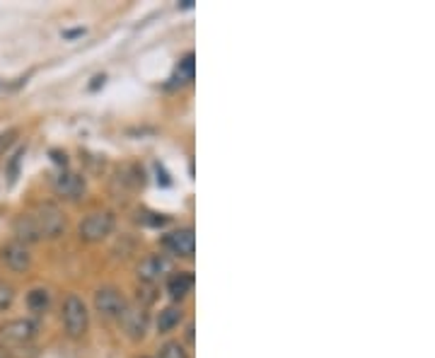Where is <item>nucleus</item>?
I'll return each instance as SVG.
<instances>
[{
	"instance_id": "obj_1",
	"label": "nucleus",
	"mask_w": 435,
	"mask_h": 358,
	"mask_svg": "<svg viewBox=\"0 0 435 358\" xmlns=\"http://www.w3.org/2000/svg\"><path fill=\"white\" fill-rule=\"evenodd\" d=\"M63 230H66V218H63L61 208L54 203H39L37 208L27 211L15 220L17 242L22 245L58 237Z\"/></svg>"
},
{
	"instance_id": "obj_2",
	"label": "nucleus",
	"mask_w": 435,
	"mask_h": 358,
	"mask_svg": "<svg viewBox=\"0 0 435 358\" xmlns=\"http://www.w3.org/2000/svg\"><path fill=\"white\" fill-rule=\"evenodd\" d=\"M87 325H90V313H87L82 298L68 296L63 303V327H66L68 337L80 339L87 332Z\"/></svg>"
},
{
	"instance_id": "obj_3",
	"label": "nucleus",
	"mask_w": 435,
	"mask_h": 358,
	"mask_svg": "<svg viewBox=\"0 0 435 358\" xmlns=\"http://www.w3.org/2000/svg\"><path fill=\"white\" fill-rule=\"evenodd\" d=\"M114 213L111 211H95L80 223V237L85 242H102L114 230Z\"/></svg>"
},
{
	"instance_id": "obj_4",
	"label": "nucleus",
	"mask_w": 435,
	"mask_h": 358,
	"mask_svg": "<svg viewBox=\"0 0 435 358\" xmlns=\"http://www.w3.org/2000/svg\"><path fill=\"white\" fill-rule=\"evenodd\" d=\"M95 310L102 317H109V320H114V317H121V313L126 310V298L121 296V291L111 289H99L95 293Z\"/></svg>"
},
{
	"instance_id": "obj_5",
	"label": "nucleus",
	"mask_w": 435,
	"mask_h": 358,
	"mask_svg": "<svg viewBox=\"0 0 435 358\" xmlns=\"http://www.w3.org/2000/svg\"><path fill=\"white\" fill-rule=\"evenodd\" d=\"M37 337V325L32 320H10L0 327V339L8 344H29Z\"/></svg>"
},
{
	"instance_id": "obj_6",
	"label": "nucleus",
	"mask_w": 435,
	"mask_h": 358,
	"mask_svg": "<svg viewBox=\"0 0 435 358\" xmlns=\"http://www.w3.org/2000/svg\"><path fill=\"white\" fill-rule=\"evenodd\" d=\"M162 245L177 257H191L193 250H196V235H193L191 228H179V230L164 235Z\"/></svg>"
},
{
	"instance_id": "obj_7",
	"label": "nucleus",
	"mask_w": 435,
	"mask_h": 358,
	"mask_svg": "<svg viewBox=\"0 0 435 358\" xmlns=\"http://www.w3.org/2000/svg\"><path fill=\"white\" fill-rule=\"evenodd\" d=\"M119 320L123 332L131 339H143L145 332H148V313L143 308H138V305H126V310L121 313Z\"/></svg>"
},
{
	"instance_id": "obj_8",
	"label": "nucleus",
	"mask_w": 435,
	"mask_h": 358,
	"mask_svg": "<svg viewBox=\"0 0 435 358\" xmlns=\"http://www.w3.org/2000/svg\"><path fill=\"white\" fill-rule=\"evenodd\" d=\"M0 259L8 269H13V272H27L29 267H32V252H29L27 245L22 242H10L5 245L3 250H0Z\"/></svg>"
},
{
	"instance_id": "obj_9",
	"label": "nucleus",
	"mask_w": 435,
	"mask_h": 358,
	"mask_svg": "<svg viewBox=\"0 0 435 358\" xmlns=\"http://www.w3.org/2000/svg\"><path fill=\"white\" fill-rule=\"evenodd\" d=\"M54 189L58 196L68 198V201H78L82 194H85V179H82L80 174L63 169V172L54 179Z\"/></svg>"
},
{
	"instance_id": "obj_10",
	"label": "nucleus",
	"mask_w": 435,
	"mask_h": 358,
	"mask_svg": "<svg viewBox=\"0 0 435 358\" xmlns=\"http://www.w3.org/2000/svg\"><path fill=\"white\" fill-rule=\"evenodd\" d=\"M167 272H169V262L162 254H152L138 264V279L145 281V284H155Z\"/></svg>"
},
{
	"instance_id": "obj_11",
	"label": "nucleus",
	"mask_w": 435,
	"mask_h": 358,
	"mask_svg": "<svg viewBox=\"0 0 435 358\" xmlns=\"http://www.w3.org/2000/svg\"><path fill=\"white\" fill-rule=\"evenodd\" d=\"M193 289V276L189 272H179V274H172L167 279V293L172 298H184V296H189Z\"/></svg>"
},
{
	"instance_id": "obj_12",
	"label": "nucleus",
	"mask_w": 435,
	"mask_h": 358,
	"mask_svg": "<svg viewBox=\"0 0 435 358\" xmlns=\"http://www.w3.org/2000/svg\"><path fill=\"white\" fill-rule=\"evenodd\" d=\"M181 317H184V310H181L179 305H169V308H164L160 317H157V332L160 334L172 332L174 327H179Z\"/></svg>"
},
{
	"instance_id": "obj_13",
	"label": "nucleus",
	"mask_w": 435,
	"mask_h": 358,
	"mask_svg": "<svg viewBox=\"0 0 435 358\" xmlns=\"http://www.w3.org/2000/svg\"><path fill=\"white\" fill-rule=\"evenodd\" d=\"M193 70H196V61H193V54L189 51L181 61L177 63L174 68V75H172V85H186L193 80Z\"/></svg>"
},
{
	"instance_id": "obj_14",
	"label": "nucleus",
	"mask_w": 435,
	"mask_h": 358,
	"mask_svg": "<svg viewBox=\"0 0 435 358\" xmlns=\"http://www.w3.org/2000/svg\"><path fill=\"white\" fill-rule=\"evenodd\" d=\"M49 303H51V293L46 289H34L27 293V308L32 313H44L49 308Z\"/></svg>"
},
{
	"instance_id": "obj_15",
	"label": "nucleus",
	"mask_w": 435,
	"mask_h": 358,
	"mask_svg": "<svg viewBox=\"0 0 435 358\" xmlns=\"http://www.w3.org/2000/svg\"><path fill=\"white\" fill-rule=\"evenodd\" d=\"M160 358H189V354H186L179 342H167L160 349Z\"/></svg>"
},
{
	"instance_id": "obj_16",
	"label": "nucleus",
	"mask_w": 435,
	"mask_h": 358,
	"mask_svg": "<svg viewBox=\"0 0 435 358\" xmlns=\"http://www.w3.org/2000/svg\"><path fill=\"white\" fill-rule=\"evenodd\" d=\"M13 301H15V289L10 284H3V281H0V313L8 310L10 305H13Z\"/></svg>"
},
{
	"instance_id": "obj_17",
	"label": "nucleus",
	"mask_w": 435,
	"mask_h": 358,
	"mask_svg": "<svg viewBox=\"0 0 435 358\" xmlns=\"http://www.w3.org/2000/svg\"><path fill=\"white\" fill-rule=\"evenodd\" d=\"M15 138H17V128H8V131L0 133V155L15 143Z\"/></svg>"
},
{
	"instance_id": "obj_18",
	"label": "nucleus",
	"mask_w": 435,
	"mask_h": 358,
	"mask_svg": "<svg viewBox=\"0 0 435 358\" xmlns=\"http://www.w3.org/2000/svg\"><path fill=\"white\" fill-rule=\"evenodd\" d=\"M0 358H10V356H5V354H0Z\"/></svg>"
}]
</instances>
